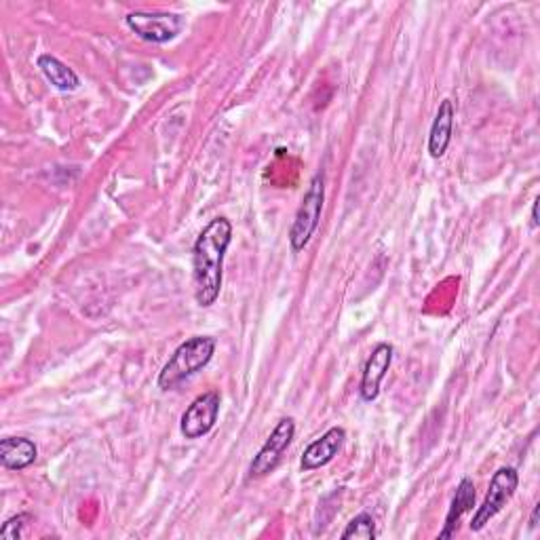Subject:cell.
I'll use <instances>...</instances> for the list:
<instances>
[{
  "instance_id": "9c48e42d",
  "label": "cell",
  "mask_w": 540,
  "mask_h": 540,
  "mask_svg": "<svg viewBox=\"0 0 540 540\" xmlns=\"http://www.w3.org/2000/svg\"><path fill=\"white\" fill-rule=\"evenodd\" d=\"M344 441H346V431L342 427L327 429L319 439L308 443V448L302 452V458H300V469L317 471L321 467H327L340 454Z\"/></svg>"
},
{
  "instance_id": "5bb4252c",
  "label": "cell",
  "mask_w": 540,
  "mask_h": 540,
  "mask_svg": "<svg viewBox=\"0 0 540 540\" xmlns=\"http://www.w3.org/2000/svg\"><path fill=\"white\" fill-rule=\"evenodd\" d=\"M342 540H351V538H359V540H374L378 538V530H376V522L370 513H359L355 515L349 524H346L344 532L340 534Z\"/></svg>"
},
{
  "instance_id": "7a4b0ae2",
  "label": "cell",
  "mask_w": 540,
  "mask_h": 540,
  "mask_svg": "<svg viewBox=\"0 0 540 540\" xmlns=\"http://www.w3.org/2000/svg\"><path fill=\"white\" fill-rule=\"evenodd\" d=\"M218 340L211 336H195L186 342H182L176 353L165 363V368L159 374V389L161 391H173L176 387L195 374H199L207 363L214 359Z\"/></svg>"
},
{
  "instance_id": "52a82bcc",
  "label": "cell",
  "mask_w": 540,
  "mask_h": 540,
  "mask_svg": "<svg viewBox=\"0 0 540 540\" xmlns=\"http://www.w3.org/2000/svg\"><path fill=\"white\" fill-rule=\"evenodd\" d=\"M222 397L218 391H207L192 401L180 420V431L186 439H201L214 431L220 416Z\"/></svg>"
},
{
  "instance_id": "8fae6325",
  "label": "cell",
  "mask_w": 540,
  "mask_h": 540,
  "mask_svg": "<svg viewBox=\"0 0 540 540\" xmlns=\"http://www.w3.org/2000/svg\"><path fill=\"white\" fill-rule=\"evenodd\" d=\"M36 456V443L28 437H5L0 441V465L9 471H24L32 467Z\"/></svg>"
},
{
  "instance_id": "3957f363",
  "label": "cell",
  "mask_w": 540,
  "mask_h": 540,
  "mask_svg": "<svg viewBox=\"0 0 540 540\" xmlns=\"http://www.w3.org/2000/svg\"><path fill=\"white\" fill-rule=\"evenodd\" d=\"M323 203H325V178L323 173H317V176H313L311 184H308L302 203L296 211L294 224L289 228V245H292V252L296 254L302 252L315 237L321 222Z\"/></svg>"
},
{
  "instance_id": "7c38bea8",
  "label": "cell",
  "mask_w": 540,
  "mask_h": 540,
  "mask_svg": "<svg viewBox=\"0 0 540 540\" xmlns=\"http://www.w3.org/2000/svg\"><path fill=\"white\" fill-rule=\"evenodd\" d=\"M475 484L473 479L465 477L460 479V484L456 488V494L452 498V505L448 509V515H446V524H443V530L439 532V540H446V538H452L460 526V519L465 517L469 511H473L475 507Z\"/></svg>"
},
{
  "instance_id": "9a60e30c",
  "label": "cell",
  "mask_w": 540,
  "mask_h": 540,
  "mask_svg": "<svg viewBox=\"0 0 540 540\" xmlns=\"http://www.w3.org/2000/svg\"><path fill=\"white\" fill-rule=\"evenodd\" d=\"M28 522H30V515L28 513H19V515L9 517L7 522L3 524V528H0V538H5V540H19V538L24 536V528H26Z\"/></svg>"
},
{
  "instance_id": "277c9868",
  "label": "cell",
  "mask_w": 540,
  "mask_h": 540,
  "mask_svg": "<svg viewBox=\"0 0 540 540\" xmlns=\"http://www.w3.org/2000/svg\"><path fill=\"white\" fill-rule=\"evenodd\" d=\"M125 24L142 41L152 45H167L182 34L186 19L178 13L135 11L125 17Z\"/></svg>"
},
{
  "instance_id": "e0dca14e",
  "label": "cell",
  "mask_w": 540,
  "mask_h": 540,
  "mask_svg": "<svg viewBox=\"0 0 540 540\" xmlns=\"http://www.w3.org/2000/svg\"><path fill=\"white\" fill-rule=\"evenodd\" d=\"M538 515H540V505H536V507H534L532 517H530V528H532V530H534V528H538Z\"/></svg>"
},
{
  "instance_id": "2e32d148",
  "label": "cell",
  "mask_w": 540,
  "mask_h": 540,
  "mask_svg": "<svg viewBox=\"0 0 540 540\" xmlns=\"http://www.w3.org/2000/svg\"><path fill=\"white\" fill-rule=\"evenodd\" d=\"M538 205H540V199L536 197L534 203H532V228H538L540 220H538Z\"/></svg>"
},
{
  "instance_id": "30bf717a",
  "label": "cell",
  "mask_w": 540,
  "mask_h": 540,
  "mask_svg": "<svg viewBox=\"0 0 540 540\" xmlns=\"http://www.w3.org/2000/svg\"><path fill=\"white\" fill-rule=\"evenodd\" d=\"M454 121H456V108L452 100H443L437 108L429 131V154L433 159H441L448 152L454 135Z\"/></svg>"
},
{
  "instance_id": "8992f818",
  "label": "cell",
  "mask_w": 540,
  "mask_h": 540,
  "mask_svg": "<svg viewBox=\"0 0 540 540\" xmlns=\"http://www.w3.org/2000/svg\"><path fill=\"white\" fill-rule=\"evenodd\" d=\"M294 437H296V420L289 416L281 418L277 422V427L273 429V433H270L268 439L264 441L260 452L254 456L252 465H249V477L260 479L273 473L279 467V462L285 450L289 448V443L294 441Z\"/></svg>"
},
{
  "instance_id": "ba28073f",
  "label": "cell",
  "mask_w": 540,
  "mask_h": 540,
  "mask_svg": "<svg viewBox=\"0 0 540 540\" xmlns=\"http://www.w3.org/2000/svg\"><path fill=\"white\" fill-rule=\"evenodd\" d=\"M395 349L389 342H378L374 346V351L370 353L368 361L363 365V374H361V384H359V395L363 401H376L380 395V384L387 378L391 363H393Z\"/></svg>"
},
{
  "instance_id": "5b68a950",
  "label": "cell",
  "mask_w": 540,
  "mask_h": 540,
  "mask_svg": "<svg viewBox=\"0 0 540 540\" xmlns=\"http://www.w3.org/2000/svg\"><path fill=\"white\" fill-rule=\"evenodd\" d=\"M519 486V473L513 467H500L492 479H490V488L486 492L484 503H481L471 519V532H481L488 524L490 519H494L500 511L507 507L509 500L513 498L515 490Z\"/></svg>"
},
{
  "instance_id": "6da1fadb",
  "label": "cell",
  "mask_w": 540,
  "mask_h": 540,
  "mask_svg": "<svg viewBox=\"0 0 540 540\" xmlns=\"http://www.w3.org/2000/svg\"><path fill=\"white\" fill-rule=\"evenodd\" d=\"M233 243V224L218 216L211 220L192 247V275H195V298L201 308L214 306L222 292L224 258Z\"/></svg>"
},
{
  "instance_id": "4fadbf2b",
  "label": "cell",
  "mask_w": 540,
  "mask_h": 540,
  "mask_svg": "<svg viewBox=\"0 0 540 540\" xmlns=\"http://www.w3.org/2000/svg\"><path fill=\"white\" fill-rule=\"evenodd\" d=\"M36 66H38V70L43 72L47 83L53 85L57 91L72 93V91L81 89L79 74H76L70 66H66L62 60H57L55 55H51V53L38 55Z\"/></svg>"
}]
</instances>
